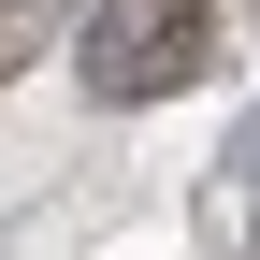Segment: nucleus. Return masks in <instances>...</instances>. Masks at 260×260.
I'll return each instance as SVG.
<instances>
[{
	"label": "nucleus",
	"mask_w": 260,
	"mask_h": 260,
	"mask_svg": "<svg viewBox=\"0 0 260 260\" xmlns=\"http://www.w3.org/2000/svg\"><path fill=\"white\" fill-rule=\"evenodd\" d=\"M174 73H203V0H130L116 44H87V87H102V102H145V87H174Z\"/></svg>",
	"instance_id": "1"
}]
</instances>
